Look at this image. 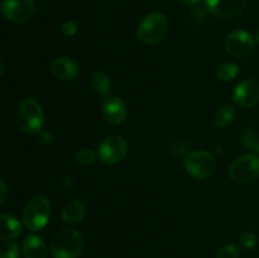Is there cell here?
Here are the masks:
<instances>
[{
    "mask_svg": "<svg viewBox=\"0 0 259 258\" xmlns=\"http://www.w3.org/2000/svg\"><path fill=\"white\" fill-rule=\"evenodd\" d=\"M20 250L15 243L7 242L0 247V258H19Z\"/></svg>",
    "mask_w": 259,
    "mask_h": 258,
    "instance_id": "7402d4cb",
    "label": "cell"
},
{
    "mask_svg": "<svg viewBox=\"0 0 259 258\" xmlns=\"http://www.w3.org/2000/svg\"><path fill=\"white\" fill-rule=\"evenodd\" d=\"M233 101L242 108H252L259 103V82L253 78L243 80L233 91Z\"/></svg>",
    "mask_w": 259,
    "mask_h": 258,
    "instance_id": "30bf717a",
    "label": "cell"
},
{
    "mask_svg": "<svg viewBox=\"0 0 259 258\" xmlns=\"http://www.w3.org/2000/svg\"><path fill=\"white\" fill-rule=\"evenodd\" d=\"M248 0H205L207 12L219 18H233L247 8Z\"/></svg>",
    "mask_w": 259,
    "mask_h": 258,
    "instance_id": "8fae6325",
    "label": "cell"
},
{
    "mask_svg": "<svg viewBox=\"0 0 259 258\" xmlns=\"http://www.w3.org/2000/svg\"><path fill=\"white\" fill-rule=\"evenodd\" d=\"M91 86L99 95L106 98L111 90V80L108 73L103 72V71H96L91 76Z\"/></svg>",
    "mask_w": 259,
    "mask_h": 258,
    "instance_id": "e0dca14e",
    "label": "cell"
},
{
    "mask_svg": "<svg viewBox=\"0 0 259 258\" xmlns=\"http://www.w3.org/2000/svg\"><path fill=\"white\" fill-rule=\"evenodd\" d=\"M239 73V67L235 63H225L218 68L217 76L220 81H232Z\"/></svg>",
    "mask_w": 259,
    "mask_h": 258,
    "instance_id": "d6986e66",
    "label": "cell"
},
{
    "mask_svg": "<svg viewBox=\"0 0 259 258\" xmlns=\"http://www.w3.org/2000/svg\"><path fill=\"white\" fill-rule=\"evenodd\" d=\"M255 40H257V43H259V30L257 32V34H255Z\"/></svg>",
    "mask_w": 259,
    "mask_h": 258,
    "instance_id": "f1b7e54d",
    "label": "cell"
},
{
    "mask_svg": "<svg viewBox=\"0 0 259 258\" xmlns=\"http://www.w3.org/2000/svg\"><path fill=\"white\" fill-rule=\"evenodd\" d=\"M98 158V152H95L94 149L90 148L81 149V151L76 154V161H77V163L83 164V166L93 164Z\"/></svg>",
    "mask_w": 259,
    "mask_h": 258,
    "instance_id": "44dd1931",
    "label": "cell"
},
{
    "mask_svg": "<svg viewBox=\"0 0 259 258\" xmlns=\"http://www.w3.org/2000/svg\"><path fill=\"white\" fill-rule=\"evenodd\" d=\"M239 243L244 249H252L257 245L258 235L254 232H244L239 237Z\"/></svg>",
    "mask_w": 259,
    "mask_h": 258,
    "instance_id": "603a6c76",
    "label": "cell"
},
{
    "mask_svg": "<svg viewBox=\"0 0 259 258\" xmlns=\"http://www.w3.org/2000/svg\"><path fill=\"white\" fill-rule=\"evenodd\" d=\"M128 153V144L119 136L104 139L98 148V157L105 164H116L123 161Z\"/></svg>",
    "mask_w": 259,
    "mask_h": 258,
    "instance_id": "52a82bcc",
    "label": "cell"
},
{
    "mask_svg": "<svg viewBox=\"0 0 259 258\" xmlns=\"http://www.w3.org/2000/svg\"><path fill=\"white\" fill-rule=\"evenodd\" d=\"M22 234V224L17 218L0 214V240H13Z\"/></svg>",
    "mask_w": 259,
    "mask_h": 258,
    "instance_id": "9a60e30c",
    "label": "cell"
},
{
    "mask_svg": "<svg viewBox=\"0 0 259 258\" xmlns=\"http://www.w3.org/2000/svg\"><path fill=\"white\" fill-rule=\"evenodd\" d=\"M51 72L55 77L61 81H71L77 77L78 66L72 58L70 57H57L53 60L51 65Z\"/></svg>",
    "mask_w": 259,
    "mask_h": 258,
    "instance_id": "4fadbf2b",
    "label": "cell"
},
{
    "mask_svg": "<svg viewBox=\"0 0 259 258\" xmlns=\"http://www.w3.org/2000/svg\"><path fill=\"white\" fill-rule=\"evenodd\" d=\"M103 114L105 120L111 125H120L125 121L128 111L124 101L118 96H106L103 103Z\"/></svg>",
    "mask_w": 259,
    "mask_h": 258,
    "instance_id": "7c38bea8",
    "label": "cell"
},
{
    "mask_svg": "<svg viewBox=\"0 0 259 258\" xmlns=\"http://www.w3.org/2000/svg\"><path fill=\"white\" fill-rule=\"evenodd\" d=\"M51 217V202L43 195L34 196L23 210V222L32 232H38L47 225Z\"/></svg>",
    "mask_w": 259,
    "mask_h": 258,
    "instance_id": "7a4b0ae2",
    "label": "cell"
},
{
    "mask_svg": "<svg viewBox=\"0 0 259 258\" xmlns=\"http://www.w3.org/2000/svg\"><path fill=\"white\" fill-rule=\"evenodd\" d=\"M61 217H62L63 222L70 223V224H77V223L82 222L83 217H85V205L78 200H72L63 207Z\"/></svg>",
    "mask_w": 259,
    "mask_h": 258,
    "instance_id": "2e32d148",
    "label": "cell"
},
{
    "mask_svg": "<svg viewBox=\"0 0 259 258\" xmlns=\"http://www.w3.org/2000/svg\"><path fill=\"white\" fill-rule=\"evenodd\" d=\"M217 258H239V249L234 244H225L219 249Z\"/></svg>",
    "mask_w": 259,
    "mask_h": 258,
    "instance_id": "cb8c5ba5",
    "label": "cell"
},
{
    "mask_svg": "<svg viewBox=\"0 0 259 258\" xmlns=\"http://www.w3.org/2000/svg\"><path fill=\"white\" fill-rule=\"evenodd\" d=\"M185 5H189V7H192V5L199 4L200 0H181Z\"/></svg>",
    "mask_w": 259,
    "mask_h": 258,
    "instance_id": "83f0119b",
    "label": "cell"
},
{
    "mask_svg": "<svg viewBox=\"0 0 259 258\" xmlns=\"http://www.w3.org/2000/svg\"><path fill=\"white\" fill-rule=\"evenodd\" d=\"M17 120L20 129L28 134L39 133L45 123L42 106L34 99H27L18 108Z\"/></svg>",
    "mask_w": 259,
    "mask_h": 258,
    "instance_id": "277c9868",
    "label": "cell"
},
{
    "mask_svg": "<svg viewBox=\"0 0 259 258\" xmlns=\"http://www.w3.org/2000/svg\"><path fill=\"white\" fill-rule=\"evenodd\" d=\"M217 167L214 156L207 151H194L185 158V169L191 177L204 180L211 176Z\"/></svg>",
    "mask_w": 259,
    "mask_h": 258,
    "instance_id": "8992f818",
    "label": "cell"
},
{
    "mask_svg": "<svg viewBox=\"0 0 259 258\" xmlns=\"http://www.w3.org/2000/svg\"><path fill=\"white\" fill-rule=\"evenodd\" d=\"M38 134H39L40 142H43V143H51V142H52V136H51L48 132L40 131Z\"/></svg>",
    "mask_w": 259,
    "mask_h": 258,
    "instance_id": "4316f807",
    "label": "cell"
},
{
    "mask_svg": "<svg viewBox=\"0 0 259 258\" xmlns=\"http://www.w3.org/2000/svg\"><path fill=\"white\" fill-rule=\"evenodd\" d=\"M22 249L24 258H47V245L39 235L30 234L25 237Z\"/></svg>",
    "mask_w": 259,
    "mask_h": 258,
    "instance_id": "5bb4252c",
    "label": "cell"
},
{
    "mask_svg": "<svg viewBox=\"0 0 259 258\" xmlns=\"http://www.w3.org/2000/svg\"><path fill=\"white\" fill-rule=\"evenodd\" d=\"M230 179L238 184L253 182L259 177V157L254 153L240 156L230 164Z\"/></svg>",
    "mask_w": 259,
    "mask_h": 258,
    "instance_id": "5b68a950",
    "label": "cell"
},
{
    "mask_svg": "<svg viewBox=\"0 0 259 258\" xmlns=\"http://www.w3.org/2000/svg\"><path fill=\"white\" fill-rule=\"evenodd\" d=\"M3 71H4V68H3V66L0 65V75H2V73H3Z\"/></svg>",
    "mask_w": 259,
    "mask_h": 258,
    "instance_id": "f546056e",
    "label": "cell"
},
{
    "mask_svg": "<svg viewBox=\"0 0 259 258\" xmlns=\"http://www.w3.org/2000/svg\"><path fill=\"white\" fill-rule=\"evenodd\" d=\"M254 42V38L245 30H234L225 37L224 47L225 51L233 57L243 58L253 52Z\"/></svg>",
    "mask_w": 259,
    "mask_h": 258,
    "instance_id": "ba28073f",
    "label": "cell"
},
{
    "mask_svg": "<svg viewBox=\"0 0 259 258\" xmlns=\"http://www.w3.org/2000/svg\"><path fill=\"white\" fill-rule=\"evenodd\" d=\"M8 199V187L7 184L0 179V205L4 204Z\"/></svg>",
    "mask_w": 259,
    "mask_h": 258,
    "instance_id": "484cf974",
    "label": "cell"
},
{
    "mask_svg": "<svg viewBox=\"0 0 259 258\" xmlns=\"http://www.w3.org/2000/svg\"><path fill=\"white\" fill-rule=\"evenodd\" d=\"M0 9L10 22L24 23L33 17L35 5L33 0H3Z\"/></svg>",
    "mask_w": 259,
    "mask_h": 258,
    "instance_id": "9c48e42d",
    "label": "cell"
},
{
    "mask_svg": "<svg viewBox=\"0 0 259 258\" xmlns=\"http://www.w3.org/2000/svg\"><path fill=\"white\" fill-rule=\"evenodd\" d=\"M61 29H62V33L65 35L72 37V35H75L77 33V24L75 22H72V20H67V22L63 23Z\"/></svg>",
    "mask_w": 259,
    "mask_h": 258,
    "instance_id": "d4e9b609",
    "label": "cell"
},
{
    "mask_svg": "<svg viewBox=\"0 0 259 258\" xmlns=\"http://www.w3.org/2000/svg\"><path fill=\"white\" fill-rule=\"evenodd\" d=\"M168 22L161 13H151L142 19L137 29V37L146 45H156L166 37Z\"/></svg>",
    "mask_w": 259,
    "mask_h": 258,
    "instance_id": "3957f363",
    "label": "cell"
},
{
    "mask_svg": "<svg viewBox=\"0 0 259 258\" xmlns=\"http://www.w3.org/2000/svg\"><path fill=\"white\" fill-rule=\"evenodd\" d=\"M235 111L232 105H224L215 113L214 124L219 128H225L234 120Z\"/></svg>",
    "mask_w": 259,
    "mask_h": 258,
    "instance_id": "ac0fdd59",
    "label": "cell"
},
{
    "mask_svg": "<svg viewBox=\"0 0 259 258\" xmlns=\"http://www.w3.org/2000/svg\"><path fill=\"white\" fill-rule=\"evenodd\" d=\"M240 139H242V144L245 149L253 151L259 143V134L254 128H247L242 133Z\"/></svg>",
    "mask_w": 259,
    "mask_h": 258,
    "instance_id": "ffe728a7",
    "label": "cell"
},
{
    "mask_svg": "<svg viewBox=\"0 0 259 258\" xmlns=\"http://www.w3.org/2000/svg\"><path fill=\"white\" fill-rule=\"evenodd\" d=\"M83 249V238L77 230L65 229L55 235L51 244L53 258H78Z\"/></svg>",
    "mask_w": 259,
    "mask_h": 258,
    "instance_id": "6da1fadb",
    "label": "cell"
}]
</instances>
